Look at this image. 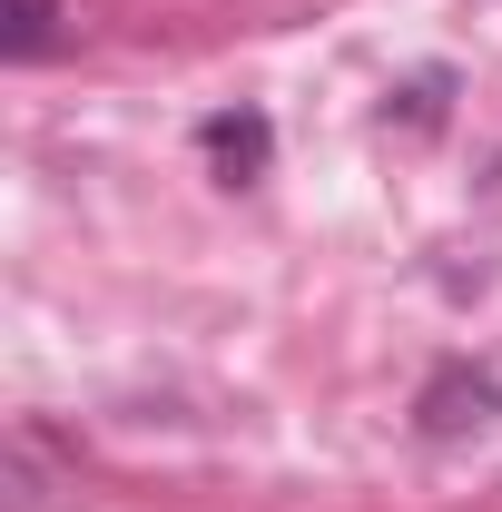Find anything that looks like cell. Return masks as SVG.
I'll use <instances>...</instances> for the list:
<instances>
[{
  "label": "cell",
  "instance_id": "3957f363",
  "mask_svg": "<svg viewBox=\"0 0 502 512\" xmlns=\"http://www.w3.org/2000/svg\"><path fill=\"white\" fill-rule=\"evenodd\" d=\"M207 158H217V168H227V178H256V168H266V119H207Z\"/></svg>",
  "mask_w": 502,
  "mask_h": 512
},
{
  "label": "cell",
  "instance_id": "7a4b0ae2",
  "mask_svg": "<svg viewBox=\"0 0 502 512\" xmlns=\"http://www.w3.org/2000/svg\"><path fill=\"white\" fill-rule=\"evenodd\" d=\"M60 40V0H0V50L10 60H40Z\"/></svg>",
  "mask_w": 502,
  "mask_h": 512
},
{
  "label": "cell",
  "instance_id": "6da1fadb",
  "mask_svg": "<svg viewBox=\"0 0 502 512\" xmlns=\"http://www.w3.org/2000/svg\"><path fill=\"white\" fill-rule=\"evenodd\" d=\"M414 414H424V434H483V424L502 414V384L473 375V365H443V375L424 384V404H414Z\"/></svg>",
  "mask_w": 502,
  "mask_h": 512
}]
</instances>
